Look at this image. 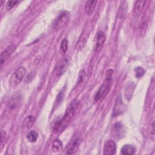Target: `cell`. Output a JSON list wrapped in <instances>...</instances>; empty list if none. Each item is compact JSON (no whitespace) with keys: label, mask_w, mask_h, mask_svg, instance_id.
<instances>
[{"label":"cell","mask_w":155,"mask_h":155,"mask_svg":"<svg viewBox=\"0 0 155 155\" xmlns=\"http://www.w3.org/2000/svg\"><path fill=\"white\" fill-rule=\"evenodd\" d=\"M116 145L112 140H108L105 142L104 147V154L113 155L116 153Z\"/></svg>","instance_id":"9"},{"label":"cell","mask_w":155,"mask_h":155,"mask_svg":"<svg viewBox=\"0 0 155 155\" xmlns=\"http://www.w3.org/2000/svg\"><path fill=\"white\" fill-rule=\"evenodd\" d=\"M17 3H18V1H16V0L15 1V0L8 1L6 3V5H5L6 10H11Z\"/></svg>","instance_id":"21"},{"label":"cell","mask_w":155,"mask_h":155,"mask_svg":"<svg viewBox=\"0 0 155 155\" xmlns=\"http://www.w3.org/2000/svg\"><path fill=\"white\" fill-rule=\"evenodd\" d=\"M62 147V142H61V140L57 139L53 142L51 148L54 152H58V151L61 150Z\"/></svg>","instance_id":"18"},{"label":"cell","mask_w":155,"mask_h":155,"mask_svg":"<svg viewBox=\"0 0 155 155\" xmlns=\"http://www.w3.org/2000/svg\"><path fill=\"white\" fill-rule=\"evenodd\" d=\"M105 40V35L102 31H99L94 38V49L96 52H99L103 46Z\"/></svg>","instance_id":"5"},{"label":"cell","mask_w":155,"mask_h":155,"mask_svg":"<svg viewBox=\"0 0 155 155\" xmlns=\"http://www.w3.org/2000/svg\"><path fill=\"white\" fill-rule=\"evenodd\" d=\"M67 63H68L66 59H64L61 61L57 64V65L55 67V73L57 76H59L64 73V71L67 68Z\"/></svg>","instance_id":"11"},{"label":"cell","mask_w":155,"mask_h":155,"mask_svg":"<svg viewBox=\"0 0 155 155\" xmlns=\"http://www.w3.org/2000/svg\"><path fill=\"white\" fill-rule=\"evenodd\" d=\"M81 143V139L79 137H76L73 139L68 145V148L67 150V154H73L75 153L78 148V147Z\"/></svg>","instance_id":"10"},{"label":"cell","mask_w":155,"mask_h":155,"mask_svg":"<svg viewBox=\"0 0 155 155\" xmlns=\"http://www.w3.org/2000/svg\"><path fill=\"white\" fill-rule=\"evenodd\" d=\"M20 102V97L19 96H13L11 99L8 102V107L9 109H15L18 107V105L19 104Z\"/></svg>","instance_id":"14"},{"label":"cell","mask_w":155,"mask_h":155,"mask_svg":"<svg viewBox=\"0 0 155 155\" xmlns=\"http://www.w3.org/2000/svg\"><path fill=\"white\" fill-rule=\"evenodd\" d=\"M111 133L115 138L122 137L125 134V130L122 124L120 122L115 123L111 128Z\"/></svg>","instance_id":"6"},{"label":"cell","mask_w":155,"mask_h":155,"mask_svg":"<svg viewBox=\"0 0 155 155\" xmlns=\"http://www.w3.org/2000/svg\"><path fill=\"white\" fill-rule=\"evenodd\" d=\"M26 73V70L24 67L21 66L18 67L11 75L9 79V85L11 87H16L19 85L22 80L23 79L25 74Z\"/></svg>","instance_id":"2"},{"label":"cell","mask_w":155,"mask_h":155,"mask_svg":"<svg viewBox=\"0 0 155 155\" xmlns=\"http://www.w3.org/2000/svg\"><path fill=\"white\" fill-rule=\"evenodd\" d=\"M38 133L35 131H33V130L28 132L26 136L27 140L31 143L35 142L38 139Z\"/></svg>","instance_id":"16"},{"label":"cell","mask_w":155,"mask_h":155,"mask_svg":"<svg viewBox=\"0 0 155 155\" xmlns=\"http://www.w3.org/2000/svg\"><path fill=\"white\" fill-rule=\"evenodd\" d=\"M150 134H151L152 139L154 140V118H153V120H152V121H151Z\"/></svg>","instance_id":"24"},{"label":"cell","mask_w":155,"mask_h":155,"mask_svg":"<svg viewBox=\"0 0 155 155\" xmlns=\"http://www.w3.org/2000/svg\"><path fill=\"white\" fill-rule=\"evenodd\" d=\"M97 1H88L86 2L85 7V13L88 15H91L94 10L96 7Z\"/></svg>","instance_id":"12"},{"label":"cell","mask_w":155,"mask_h":155,"mask_svg":"<svg viewBox=\"0 0 155 155\" xmlns=\"http://www.w3.org/2000/svg\"><path fill=\"white\" fill-rule=\"evenodd\" d=\"M125 110V105L124 104L122 98L120 96H119L115 102V104L114 106L113 111V116H117L122 114Z\"/></svg>","instance_id":"7"},{"label":"cell","mask_w":155,"mask_h":155,"mask_svg":"<svg viewBox=\"0 0 155 155\" xmlns=\"http://www.w3.org/2000/svg\"><path fill=\"white\" fill-rule=\"evenodd\" d=\"M70 13L67 11L61 13L54 19L53 23V28L54 30H58L65 27L70 20Z\"/></svg>","instance_id":"3"},{"label":"cell","mask_w":155,"mask_h":155,"mask_svg":"<svg viewBox=\"0 0 155 155\" xmlns=\"http://www.w3.org/2000/svg\"><path fill=\"white\" fill-rule=\"evenodd\" d=\"M68 48V42L66 39H64L60 45V52L62 54H64L66 53Z\"/></svg>","instance_id":"19"},{"label":"cell","mask_w":155,"mask_h":155,"mask_svg":"<svg viewBox=\"0 0 155 155\" xmlns=\"http://www.w3.org/2000/svg\"><path fill=\"white\" fill-rule=\"evenodd\" d=\"M145 2H146L145 1H137L136 2L134 5V12L136 13L139 14L142 9L143 8Z\"/></svg>","instance_id":"17"},{"label":"cell","mask_w":155,"mask_h":155,"mask_svg":"<svg viewBox=\"0 0 155 155\" xmlns=\"http://www.w3.org/2000/svg\"><path fill=\"white\" fill-rule=\"evenodd\" d=\"M78 100H75L73 102H72L70 105L67 108L65 114L64 116V117L62 119L63 121L64 125H65L67 122L71 118V117L73 116L74 113L75 112V110L78 105Z\"/></svg>","instance_id":"4"},{"label":"cell","mask_w":155,"mask_h":155,"mask_svg":"<svg viewBox=\"0 0 155 155\" xmlns=\"http://www.w3.org/2000/svg\"><path fill=\"white\" fill-rule=\"evenodd\" d=\"M136 152V148L131 145H125L121 148V153L124 155H133Z\"/></svg>","instance_id":"13"},{"label":"cell","mask_w":155,"mask_h":155,"mask_svg":"<svg viewBox=\"0 0 155 155\" xmlns=\"http://www.w3.org/2000/svg\"><path fill=\"white\" fill-rule=\"evenodd\" d=\"M85 77V71H84V70H81L79 71V75H78V83H81L82 82Z\"/></svg>","instance_id":"22"},{"label":"cell","mask_w":155,"mask_h":155,"mask_svg":"<svg viewBox=\"0 0 155 155\" xmlns=\"http://www.w3.org/2000/svg\"><path fill=\"white\" fill-rule=\"evenodd\" d=\"M135 71H136V76L137 78H140L141 77H142L145 73V70L141 67H136L134 69Z\"/></svg>","instance_id":"20"},{"label":"cell","mask_w":155,"mask_h":155,"mask_svg":"<svg viewBox=\"0 0 155 155\" xmlns=\"http://www.w3.org/2000/svg\"><path fill=\"white\" fill-rule=\"evenodd\" d=\"M113 73V71L112 70H108L107 71L105 80L94 96V100L96 101L102 100L108 94L111 87V81L112 79Z\"/></svg>","instance_id":"1"},{"label":"cell","mask_w":155,"mask_h":155,"mask_svg":"<svg viewBox=\"0 0 155 155\" xmlns=\"http://www.w3.org/2000/svg\"><path fill=\"white\" fill-rule=\"evenodd\" d=\"M15 50V47L13 45H8L1 54L0 56V64L2 66L7 60L11 56L12 54Z\"/></svg>","instance_id":"8"},{"label":"cell","mask_w":155,"mask_h":155,"mask_svg":"<svg viewBox=\"0 0 155 155\" xmlns=\"http://www.w3.org/2000/svg\"><path fill=\"white\" fill-rule=\"evenodd\" d=\"M35 121V118L33 116H28L27 117L25 118V119L23 120L22 125L23 127L28 128L32 126Z\"/></svg>","instance_id":"15"},{"label":"cell","mask_w":155,"mask_h":155,"mask_svg":"<svg viewBox=\"0 0 155 155\" xmlns=\"http://www.w3.org/2000/svg\"><path fill=\"white\" fill-rule=\"evenodd\" d=\"M1 150L2 149L4 145L5 144V132L4 131H2L1 133Z\"/></svg>","instance_id":"23"}]
</instances>
